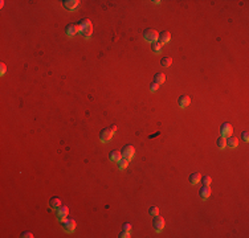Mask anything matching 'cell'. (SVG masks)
Masks as SVG:
<instances>
[{
  "label": "cell",
  "mask_w": 249,
  "mask_h": 238,
  "mask_svg": "<svg viewBox=\"0 0 249 238\" xmlns=\"http://www.w3.org/2000/svg\"><path fill=\"white\" fill-rule=\"evenodd\" d=\"M143 37H144V40L146 41H148V42H156V40L159 39V33L156 32L155 29H151V28H148V29H146L143 32Z\"/></svg>",
  "instance_id": "1"
},
{
  "label": "cell",
  "mask_w": 249,
  "mask_h": 238,
  "mask_svg": "<svg viewBox=\"0 0 249 238\" xmlns=\"http://www.w3.org/2000/svg\"><path fill=\"white\" fill-rule=\"evenodd\" d=\"M61 223H62V228L66 230V232L69 233H73L76 229V221L73 220V218H65V220L61 221Z\"/></svg>",
  "instance_id": "2"
},
{
  "label": "cell",
  "mask_w": 249,
  "mask_h": 238,
  "mask_svg": "<svg viewBox=\"0 0 249 238\" xmlns=\"http://www.w3.org/2000/svg\"><path fill=\"white\" fill-rule=\"evenodd\" d=\"M111 136H113V131L110 128H103L99 132V139H101L102 143H109L111 140Z\"/></svg>",
  "instance_id": "3"
},
{
  "label": "cell",
  "mask_w": 249,
  "mask_h": 238,
  "mask_svg": "<svg viewBox=\"0 0 249 238\" xmlns=\"http://www.w3.org/2000/svg\"><path fill=\"white\" fill-rule=\"evenodd\" d=\"M220 132H221L223 138H229L233 132V127H232L229 123H223L221 127H220Z\"/></svg>",
  "instance_id": "4"
},
{
  "label": "cell",
  "mask_w": 249,
  "mask_h": 238,
  "mask_svg": "<svg viewBox=\"0 0 249 238\" xmlns=\"http://www.w3.org/2000/svg\"><path fill=\"white\" fill-rule=\"evenodd\" d=\"M134 154H135V149H134V147H132V146L127 144V146L123 147V149H122V156H123L125 159H127V160H131L132 156H134Z\"/></svg>",
  "instance_id": "5"
},
{
  "label": "cell",
  "mask_w": 249,
  "mask_h": 238,
  "mask_svg": "<svg viewBox=\"0 0 249 238\" xmlns=\"http://www.w3.org/2000/svg\"><path fill=\"white\" fill-rule=\"evenodd\" d=\"M153 226L156 232H160V230L164 228V220H163L160 216H155V218H154V221H153Z\"/></svg>",
  "instance_id": "6"
},
{
  "label": "cell",
  "mask_w": 249,
  "mask_h": 238,
  "mask_svg": "<svg viewBox=\"0 0 249 238\" xmlns=\"http://www.w3.org/2000/svg\"><path fill=\"white\" fill-rule=\"evenodd\" d=\"M68 214H69V209H68V206H65V205L58 206V209H57V217H58V220H60V221L65 220V218L68 217Z\"/></svg>",
  "instance_id": "7"
},
{
  "label": "cell",
  "mask_w": 249,
  "mask_h": 238,
  "mask_svg": "<svg viewBox=\"0 0 249 238\" xmlns=\"http://www.w3.org/2000/svg\"><path fill=\"white\" fill-rule=\"evenodd\" d=\"M81 30V28H80V25H76V24H69L68 27H66V29H65V32H66V35L68 36H74V35H77L78 32Z\"/></svg>",
  "instance_id": "8"
},
{
  "label": "cell",
  "mask_w": 249,
  "mask_h": 238,
  "mask_svg": "<svg viewBox=\"0 0 249 238\" xmlns=\"http://www.w3.org/2000/svg\"><path fill=\"white\" fill-rule=\"evenodd\" d=\"M64 7H65L66 9H69V11H73V9H76L78 7V4H80V1L78 0H64Z\"/></svg>",
  "instance_id": "9"
},
{
  "label": "cell",
  "mask_w": 249,
  "mask_h": 238,
  "mask_svg": "<svg viewBox=\"0 0 249 238\" xmlns=\"http://www.w3.org/2000/svg\"><path fill=\"white\" fill-rule=\"evenodd\" d=\"M189 103H191V99H189V97H187V95H182V97H179V99H178V104H179L180 107H188Z\"/></svg>",
  "instance_id": "10"
},
{
  "label": "cell",
  "mask_w": 249,
  "mask_h": 238,
  "mask_svg": "<svg viewBox=\"0 0 249 238\" xmlns=\"http://www.w3.org/2000/svg\"><path fill=\"white\" fill-rule=\"evenodd\" d=\"M158 40H159L160 44H167L171 40V35H170V32H162L159 33V39Z\"/></svg>",
  "instance_id": "11"
},
{
  "label": "cell",
  "mask_w": 249,
  "mask_h": 238,
  "mask_svg": "<svg viewBox=\"0 0 249 238\" xmlns=\"http://www.w3.org/2000/svg\"><path fill=\"white\" fill-rule=\"evenodd\" d=\"M109 159H110L111 161H115V163H118V161L122 159V154H121L119 151H111L110 154H109Z\"/></svg>",
  "instance_id": "12"
},
{
  "label": "cell",
  "mask_w": 249,
  "mask_h": 238,
  "mask_svg": "<svg viewBox=\"0 0 249 238\" xmlns=\"http://www.w3.org/2000/svg\"><path fill=\"white\" fill-rule=\"evenodd\" d=\"M225 142H227V146L229 147V148H236L237 146H239V139L234 136H229L228 139H225Z\"/></svg>",
  "instance_id": "13"
},
{
  "label": "cell",
  "mask_w": 249,
  "mask_h": 238,
  "mask_svg": "<svg viewBox=\"0 0 249 238\" xmlns=\"http://www.w3.org/2000/svg\"><path fill=\"white\" fill-rule=\"evenodd\" d=\"M189 183H191L192 185H195V184H198L199 181H200V178H201V176H200V173H198V172H194V173H191L189 175Z\"/></svg>",
  "instance_id": "14"
},
{
  "label": "cell",
  "mask_w": 249,
  "mask_h": 238,
  "mask_svg": "<svg viewBox=\"0 0 249 238\" xmlns=\"http://www.w3.org/2000/svg\"><path fill=\"white\" fill-rule=\"evenodd\" d=\"M200 196H201V199H204V200H207L208 197L211 196V188L209 187H207V185H204V187L200 189Z\"/></svg>",
  "instance_id": "15"
},
{
  "label": "cell",
  "mask_w": 249,
  "mask_h": 238,
  "mask_svg": "<svg viewBox=\"0 0 249 238\" xmlns=\"http://www.w3.org/2000/svg\"><path fill=\"white\" fill-rule=\"evenodd\" d=\"M49 205H51V208H58V206H61V200L58 197H52L49 200Z\"/></svg>",
  "instance_id": "16"
},
{
  "label": "cell",
  "mask_w": 249,
  "mask_h": 238,
  "mask_svg": "<svg viewBox=\"0 0 249 238\" xmlns=\"http://www.w3.org/2000/svg\"><path fill=\"white\" fill-rule=\"evenodd\" d=\"M164 80H166V75L163 74V73H158V74H155V77H154V82L159 83V85L164 82Z\"/></svg>",
  "instance_id": "17"
},
{
  "label": "cell",
  "mask_w": 249,
  "mask_h": 238,
  "mask_svg": "<svg viewBox=\"0 0 249 238\" xmlns=\"http://www.w3.org/2000/svg\"><path fill=\"white\" fill-rule=\"evenodd\" d=\"M171 64H172V58H170V57H163L162 61H160V65L163 68H168V66H171Z\"/></svg>",
  "instance_id": "18"
},
{
  "label": "cell",
  "mask_w": 249,
  "mask_h": 238,
  "mask_svg": "<svg viewBox=\"0 0 249 238\" xmlns=\"http://www.w3.org/2000/svg\"><path fill=\"white\" fill-rule=\"evenodd\" d=\"M81 33H82V36H84L85 39H89L90 35L93 33V28H92V25H90V27H87V28H84V29L81 30Z\"/></svg>",
  "instance_id": "19"
},
{
  "label": "cell",
  "mask_w": 249,
  "mask_h": 238,
  "mask_svg": "<svg viewBox=\"0 0 249 238\" xmlns=\"http://www.w3.org/2000/svg\"><path fill=\"white\" fill-rule=\"evenodd\" d=\"M217 147H219L220 149H224L225 147H227V142H225V138H223V136H220L219 139H217Z\"/></svg>",
  "instance_id": "20"
},
{
  "label": "cell",
  "mask_w": 249,
  "mask_h": 238,
  "mask_svg": "<svg viewBox=\"0 0 249 238\" xmlns=\"http://www.w3.org/2000/svg\"><path fill=\"white\" fill-rule=\"evenodd\" d=\"M200 180H201V183H203L204 185H207V187H209L211 183H212V178H211V176H208V175H204Z\"/></svg>",
  "instance_id": "21"
},
{
  "label": "cell",
  "mask_w": 249,
  "mask_h": 238,
  "mask_svg": "<svg viewBox=\"0 0 249 238\" xmlns=\"http://www.w3.org/2000/svg\"><path fill=\"white\" fill-rule=\"evenodd\" d=\"M151 49H153V52H155V53H160V52H162V44H160V42H154Z\"/></svg>",
  "instance_id": "22"
},
{
  "label": "cell",
  "mask_w": 249,
  "mask_h": 238,
  "mask_svg": "<svg viewBox=\"0 0 249 238\" xmlns=\"http://www.w3.org/2000/svg\"><path fill=\"white\" fill-rule=\"evenodd\" d=\"M129 165V160H127V159H121L119 161H118V167H119V170H125V168H126V167Z\"/></svg>",
  "instance_id": "23"
},
{
  "label": "cell",
  "mask_w": 249,
  "mask_h": 238,
  "mask_svg": "<svg viewBox=\"0 0 249 238\" xmlns=\"http://www.w3.org/2000/svg\"><path fill=\"white\" fill-rule=\"evenodd\" d=\"M92 25V23H90V20L89 19H84V20H81L80 21V28H81V30L84 29V28H87V27H90Z\"/></svg>",
  "instance_id": "24"
},
{
  "label": "cell",
  "mask_w": 249,
  "mask_h": 238,
  "mask_svg": "<svg viewBox=\"0 0 249 238\" xmlns=\"http://www.w3.org/2000/svg\"><path fill=\"white\" fill-rule=\"evenodd\" d=\"M148 213H150L151 216H154V217H155V216H158V214H159V209L156 208V206H151V208L148 209Z\"/></svg>",
  "instance_id": "25"
},
{
  "label": "cell",
  "mask_w": 249,
  "mask_h": 238,
  "mask_svg": "<svg viewBox=\"0 0 249 238\" xmlns=\"http://www.w3.org/2000/svg\"><path fill=\"white\" fill-rule=\"evenodd\" d=\"M158 89H159V83L153 82V83L150 85V90H151V91H156Z\"/></svg>",
  "instance_id": "26"
},
{
  "label": "cell",
  "mask_w": 249,
  "mask_h": 238,
  "mask_svg": "<svg viewBox=\"0 0 249 238\" xmlns=\"http://www.w3.org/2000/svg\"><path fill=\"white\" fill-rule=\"evenodd\" d=\"M241 136H243V140H244V142H249V134H248V131H244Z\"/></svg>",
  "instance_id": "27"
},
{
  "label": "cell",
  "mask_w": 249,
  "mask_h": 238,
  "mask_svg": "<svg viewBox=\"0 0 249 238\" xmlns=\"http://www.w3.org/2000/svg\"><path fill=\"white\" fill-rule=\"evenodd\" d=\"M119 237H121V238H129V237H130V233H129V232H125V230H123V232L119 234Z\"/></svg>",
  "instance_id": "28"
},
{
  "label": "cell",
  "mask_w": 249,
  "mask_h": 238,
  "mask_svg": "<svg viewBox=\"0 0 249 238\" xmlns=\"http://www.w3.org/2000/svg\"><path fill=\"white\" fill-rule=\"evenodd\" d=\"M21 237H24V238H28V237H29V238H32L33 234H32L31 232H24L23 234H21Z\"/></svg>",
  "instance_id": "29"
},
{
  "label": "cell",
  "mask_w": 249,
  "mask_h": 238,
  "mask_svg": "<svg viewBox=\"0 0 249 238\" xmlns=\"http://www.w3.org/2000/svg\"><path fill=\"white\" fill-rule=\"evenodd\" d=\"M123 230H125V232H130V230H131V225H130V223H125V225H123Z\"/></svg>",
  "instance_id": "30"
},
{
  "label": "cell",
  "mask_w": 249,
  "mask_h": 238,
  "mask_svg": "<svg viewBox=\"0 0 249 238\" xmlns=\"http://www.w3.org/2000/svg\"><path fill=\"white\" fill-rule=\"evenodd\" d=\"M0 66H1V68H0V74L3 75V74H4V73H6V70H7V68H6V65H4V64H1V65H0Z\"/></svg>",
  "instance_id": "31"
},
{
  "label": "cell",
  "mask_w": 249,
  "mask_h": 238,
  "mask_svg": "<svg viewBox=\"0 0 249 238\" xmlns=\"http://www.w3.org/2000/svg\"><path fill=\"white\" fill-rule=\"evenodd\" d=\"M110 130L113 131V134H114L115 131H117V126H114V125H113V126H111V127H110Z\"/></svg>",
  "instance_id": "32"
}]
</instances>
